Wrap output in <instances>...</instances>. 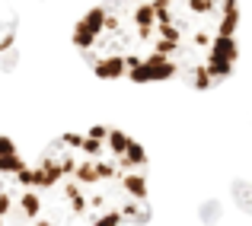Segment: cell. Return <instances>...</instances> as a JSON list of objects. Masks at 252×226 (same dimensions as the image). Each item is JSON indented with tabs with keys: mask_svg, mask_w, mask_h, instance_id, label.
Segmentation results:
<instances>
[{
	"mask_svg": "<svg viewBox=\"0 0 252 226\" xmlns=\"http://www.w3.org/2000/svg\"><path fill=\"white\" fill-rule=\"evenodd\" d=\"M99 13L102 29L86 61L122 57L131 83L214 89L236 67V0H105Z\"/></svg>",
	"mask_w": 252,
	"mask_h": 226,
	"instance_id": "cell-1",
	"label": "cell"
},
{
	"mask_svg": "<svg viewBox=\"0 0 252 226\" xmlns=\"http://www.w3.org/2000/svg\"><path fill=\"white\" fill-rule=\"evenodd\" d=\"M147 153L125 131L93 124L83 134H61L32 166L38 201L61 214L29 226H125L150 220Z\"/></svg>",
	"mask_w": 252,
	"mask_h": 226,
	"instance_id": "cell-2",
	"label": "cell"
},
{
	"mask_svg": "<svg viewBox=\"0 0 252 226\" xmlns=\"http://www.w3.org/2000/svg\"><path fill=\"white\" fill-rule=\"evenodd\" d=\"M236 204L252 214V185H243V182L236 185Z\"/></svg>",
	"mask_w": 252,
	"mask_h": 226,
	"instance_id": "cell-3",
	"label": "cell"
}]
</instances>
